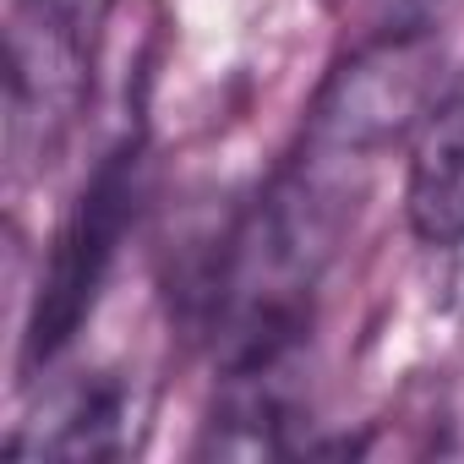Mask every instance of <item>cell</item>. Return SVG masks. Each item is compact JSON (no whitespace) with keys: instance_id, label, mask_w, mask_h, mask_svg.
I'll list each match as a JSON object with an SVG mask.
<instances>
[{"instance_id":"1","label":"cell","mask_w":464,"mask_h":464,"mask_svg":"<svg viewBox=\"0 0 464 464\" xmlns=\"http://www.w3.org/2000/svg\"><path fill=\"white\" fill-rule=\"evenodd\" d=\"M442 39L431 28H399L361 44L328 72L306 110V148L372 164L404 137H420L442 104Z\"/></svg>"},{"instance_id":"2","label":"cell","mask_w":464,"mask_h":464,"mask_svg":"<svg viewBox=\"0 0 464 464\" xmlns=\"http://www.w3.org/2000/svg\"><path fill=\"white\" fill-rule=\"evenodd\" d=\"M137 175H142L137 142L115 148L110 159H99V169L77 191L72 213L61 218L55 246L39 274L34 312H28V334H23V377H39L44 366H55L66 355V344L82 334V323L115 268V252L131 229L137 186H142Z\"/></svg>"},{"instance_id":"3","label":"cell","mask_w":464,"mask_h":464,"mask_svg":"<svg viewBox=\"0 0 464 464\" xmlns=\"http://www.w3.org/2000/svg\"><path fill=\"white\" fill-rule=\"evenodd\" d=\"M301 350L252 355V361L224 366L213 415L197 442L202 459H285V453H295V426L306 420Z\"/></svg>"},{"instance_id":"4","label":"cell","mask_w":464,"mask_h":464,"mask_svg":"<svg viewBox=\"0 0 464 464\" xmlns=\"http://www.w3.org/2000/svg\"><path fill=\"white\" fill-rule=\"evenodd\" d=\"M131 442V393L110 372L50 388L39 415L12 437L17 459H115Z\"/></svg>"},{"instance_id":"5","label":"cell","mask_w":464,"mask_h":464,"mask_svg":"<svg viewBox=\"0 0 464 464\" xmlns=\"http://www.w3.org/2000/svg\"><path fill=\"white\" fill-rule=\"evenodd\" d=\"M404 218L415 229V241L431 252L464 236V82L442 93V104L415 137V159L404 180Z\"/></svg>"}]
</instances>
